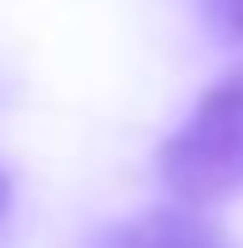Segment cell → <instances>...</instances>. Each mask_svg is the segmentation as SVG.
Listing matches in <instances>:
<instances>
[{"mask_svg":"<svg viewBox=\"0 0 243 248\" xmlns=\"http://www.w3.org/2000/svg\"><path fill=\"white\" fill-rule=\"evenodd\" d=\"M157 177L182 208L243 193V66L208 86L193 117L162 142Z\"/></svg>","mask_w":243,"mask_h":248,"instance_id":"1","label":"cell"},{"mask_svg":"<svg viewBox=\"0 0 243 248\" xmlns=\"http://www.w3.org/2000/svg\"><path fill=\"white\" fill-rule=\"evenodd\" d=\"M112 248H233V243L197 208H182L178 202V208H152L137 223H127L112 238Z\"/></svg>","mask_w":243,"mask_h":248,"instance_id":"2","label":"cell"},{"mask_svg":"<svg viewBox=\"0 0 243 248\" xmlns=\"http://www.w3.org/2000/svg\"><path fill=\"white\" fill-rule=\"evenodd\" d=\"M208 16L228 41H243V0H208Z\"/></svg>","mask_w":243,"mask_h":248,"instance_id":"3","label":"cell"},{"mask_svg":"<svg viewBox=\"0 0 243 248\" xmlns=\"http://www.w3.org/2000/svg\"><path fill=\"white\" fill-rule=\"evenodd\" d=\"M5 208H10V183H5V172H0V218H5Z\"/></svg>","mask_w":243,"mask_h":248,"instance_id":"4","label":"cell"}]
</instances>
